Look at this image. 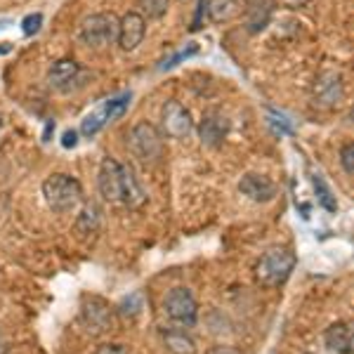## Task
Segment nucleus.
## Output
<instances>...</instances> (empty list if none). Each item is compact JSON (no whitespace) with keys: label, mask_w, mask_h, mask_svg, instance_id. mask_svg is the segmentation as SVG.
<instances>
[{"label":"nucleus","mask_w":354,"mask_h":354,"mask_svg":"<svg viewBox=\"0 0 354 354\" xmlns=\"http://www.w3.org/2000/svg\"><path fill=\"white\" fill-rule=\"evenodd\" d=\"M161 125L163 133L173 140H187L194 133V118L189 109H187L182 102L168 100L161 109Z\"/></svg>","instance_id":"obj_9"},{"label":"nucleus","mask_w":354,"mask_h":354,"mask_svg":"<svg viewBox=\"0 0 354 354\" xmlns=\"http://www.w3.org/2000/svg\"><path fill=\"white\" fill-rule=\"evenodd\" d=\"M81 76V66L73 59H57L48 71V85L59 93H68L71 85L78 81Z\"/></svg>","instance_id":"obj_13"},{"label":"nucleus","mask_w":354,"mask_h":354,"mask_svg":"<svg viewBox=\"0 0 354 354\" xmlns=\"http://www.w3.org/2000/svg\"><path fill=\"white\" fill-rule=\"evenodd\" d=\"M243 12V0H205V15L213 24H227Z\"/></svg>","instance_id":"obj_16"},{"label":"nucleus","mask_w":354,"mask_h":354,"mask_svg":"<svg viewBox=\"0 0 354 354\" xmlns=\"http://www.w3.org/2000/svg\"><path fill=\"white\" fill-rule=\"evenodd\" d=\"M196 53H198V48L192 43L187 50H182V53H175L173 57H170V59H163L161 64H158V68H161V71H163V68H173V66L180 64V62H185L187 57H192V55H196Z\"/></svg>","instance_id":"obj_24"},{"label":"nucleus","mask_w":354,"mask_h":354,"mask_svg":"<svg viewBox=\"0 0 354 354\" xmlns=\"http://www.w3.org/2000/svg\"><path fill=\"white\" fill-rule=\"evenodd\" d=\"M10 50H12V45H10V43H0V55L10 53Z\"/></svg>","instance_id":"obj_30"},{"label":"nucleus","mask_w":354,"mask_h":354,"mask_svg":"<svg viewBox=\"0 0 354 354\" xmlns=\"http://www.w3.org/2000/svg\"><path fill=\"white\" fill-rule=\"evenodd\" d=\"M118 19L111 12H97L85 17L78 28V41L90 50H104L116 43Z\"/></svg>","instance_id":"obj_3"},{"label":"nucleus","mask_w":354,"mask_h":354,"mask_svg":"<svg viewBox=\"0 0 354 354\" xmlns=\"http://www.w3.org/2000/svg\"><path fill=\"white\" fill-rule=\"evenodd\" d=\"M0 128H3V116H0Z\"/></svg>","instance_id":"obj_32"},{"label":"nucleus","mask_w":354,"mask_h":354,"mask_svg":"<svg viewBox=\"0 0 354 354\" xmlns=\"http://www.w3.org/2000/svg\"><path fill=\"white\" fill-rule=\"evenodd\" d=\"M43 26V15L41 12H33L24 17V21H21V31H24V36H36L38 31H41Z\"/></svg>","instance_id":"obj_23"},{"label":"nucleus","mask_w":354,"mask_h":354,"mask_svg":"<svg viewBox=\"0 0 354 354\" xmlns=\"http://www.w3.org/2000/svg\"><path fill=\"white\" fill-rule=\"evenodd\" d=\"M163 342H165V350H168L170 354H194V352H196L194 340L180 328L163 330Z\"/></svg>","instance_id":"obj_17"},{"label":"nucleus","mask_w":354,"mask_h":354,"mask_svg":"<svg viewBox=\"0 0 354 354\" xmlns=\"http://www.w3.org/2000/svg\"><path fill=\"white\" fill-rule=\"evenodd\" d=\"M100 222H102V213L95 203H88L85 208L81 210L76 220V234L78 236H90V234H97L100 232Z\"/></svg>","instance_id":"obj_18"},{"label":"nucleus","mask_w":354,"mask_h":354,"mask_svg":"<svg viewBox=\"0 0 354 354\" xmlns=\"http://www.w3.org/2000/svg\"><path fill=\"white\" fill-rule=\"evenodd\" d=\"M128 147L130 151L140 158L142 163H156L163 156V140L158 130L151 123L140 121L130 128L128 133Z\"/></svg>","instance_id":"obj_5"},{"label":"nucleus","mask_w":354,"mask_h":354,"mask_svg":"<svg viewBox=\"0 0 354 354\" xmlns=\"http://www.w3.org/2000/svg\"><path fill=\"white\" fill-rule=\"evenodd\" d=\"M312 100L322 109H335L345 100V83L335 71H322L312 83Z\"/></svg>","instance_id":"obj_8"},{"label":"nucleus","mask_w":354,"mask_h":354,"mask_svg":"<svg viewBox=\"0 0 354 354\" xmlns=\"http://www.w3.org/2000/svg\"><path fill=\"white\" fill-rule=\"evenodd\" d=\"M243 3H245V0H243Z\"/></svg>","instance_id":"obj_33"},{"label":"nucleus","mask_w":354,"mask_h":354,"mask_svg":"<svg viewBox=\"0 0 354 354\" xmlns=\"http://www.w3.org/2000/svg\"><path fill=\"white\" fill-rule=\"evenodd\" d=\"M78 319H81V326L85 328V333L104 335V333H109V330H113L116 310L109 305V300L100 298V295H83Z\"/></svg>","instance_id":"obj_4"},{"label":"nucleus","mask_w":354,"mask_h":354,"mask_svg":"<svg viewBox=\"0 0 354 354\" xmlns=\"http://www.w3.org/2000/svg\"><path fill=\"white\" fill-rule=\"evenodd\" d=\"M76 145H78V133L76 130H66V133L62 135V147H64V149H73Z\"/></svg>","instance_id":"obj_28"},{"label":"nucleus","mask_w":354,"mask_h":354,"mask_svg":"<svg viewBox=\"0 0 354 354\" xmlns=\"http://www.w3.org/2000/svg\"><path fill=\"white\" fill-rule=\"evenodd\" d=\"M170 0H137V8H140V15L147 17V19H161V17L168 12Z\"/></svg>","instance_id":"obj_22"},{"label":"nucleus","mask_w":354,"mask_h":354,"mask_svg":"<svg viewBox=\"0 0 354 354\" xmlns=\"http://www.w3.org/2000/svg\"><path fill=\"white\" fill-rule=\"evenodd\" d=\"M295 262L298 260L290 248H272L260 258L258 267H255V279L267 288L281 286L288 281L290 272L295 270Z\"/></svg>","instance_id":"obj_2"},{"label":"nucleus","mask_w":354,"mask_h":354,"mask_svg":"<svg viewBox=\"0 0 354 354\" xmlns=\"http://www.w3.org/2000/svg\"><path fill=\"white\" fill-rule=\"evenodd\" d=\"M312 185H314V189H317V198H319V203H322V208H326L328 213H335V210H338V201H335V196L330 194L324 177L312 175Z\"/></svg>","instance_id":"obj_20"},{"label":"nucleus","mask_w":354,"mask_h":354,"mask_svg":"<svg viewBox=\"0 0 354 354\" xmlns=\"http://www.w3.org/2000/svg\"><path fill=\"white\" fill-rule=\"evenodd\" d=\"M324 342L330 352L335 354H352L354 352V340H352V324L338 322L333 326L326 328L324 333Z\"/></svg>","instance_id":"obj_15"},{"label":"nucleus","mask_w":354,"mask_h":354,"mask_svg":"<svg viewBox=\"0 0 354 354\" xmlns=\"http://www.w3.org/2000/svg\"><path fill=\"white\" fill-rule=\"evenodd\" d=\"M163 310L168 314L170 322L180 324V326H194L196 324V314H198L196 300H194L192 290L185 286L168 290V295L163 300Z\"/></svg>","instance_id":"obj_7"},{"label":"nucleus","mask_w":354,"mask_h":354,"mask_svg":"<svg viewBox=\"0 0 354 354\" xmlns=\"http://www.w3.org/2000/svg\"><path fill=\"white\" fill-rule=\"evenodd\" d=\"M106 123H111V118H109V111H106V106L102 104V106H97L93 113H88V116L83 118L81 133L85 137H95L102 128H104Z\"/></svg>","instance_id":"obj_19"},{"label":"nucleus","mask_w":354,"mask_h":354,"mask_svg":"<svg viewBox=\"0 0 354 354\" xmlns=\"http://www.w3.org/2000/svg\"><path fill=\"white\" fill-rule=\"evenodd\" d=\"M239 192L243 196H248L250 201L255 203H267L277 196V185L270 180L267 175H258V173H245L239 182Z\"/></svg>","instance_id":"obj_12"},{"label":"nucleus","mask_w":354,"mask_h":354,"mask_svg":"<svg viewBox=\"0 0 354 354\" xmlns=\"http://www.w3.org/2000/svg\"><path fill=\"white\" fill-rule=\"evenodd\" d=\"M230 133V118L218 109H208L203 113L201 123H198V137L205 147H220Z\"/></svg>","instance_id":"obj_11"},{"label":"nucleus","mask_w":354,"mask_h":354,"mask_svg":"<svg viewBox=\"0 0 354 354\" xmlns=\"http://www.w3.org/2000/svg\"><path fill=\"white\" fill-rule=\"evenodd\" d=\"M145 36H147V21L140 12H128L118 19L116 43L123 53H133V50L140 48L142 41H145Z\"/></svg>","instance_id":"obj_10"},{"label":"nucleus","mask_w":354,"mask_h":354,"mask_svg":"<svg viewBox=\"0 0 354 354\" xmlns=\"http://www.w3.org/2000/svg\"><path fill=\"white\" fill-rule=\"evenodd\" d=\"M125 175H128V165H121L116 158L106 156L100 165V175H97V189L109 203H123L125 192Z\"/></svg>","instance_id":"obj_6"},{"label":"nucleus","mask_w":354,"mask_h":354,"mask_svg":"<svg viewBox=\"0 0 354 354\" xmlns=\"http://www.w3.org/2000/svg\"><path fill=\"white\" fill-rule=\"evenodd\" d=\"M270 118H272L270 123H272V125H277L279 133H286V135L293 133V125H290V123L286 121V118L281 116V113H274V111H270Z\"/></svg>","instance_id":"obj_27"},{"label":"nucleus","mask_w":354,"mask_h":354,"mask_svg":"<svg viewBox=\"0 0 354 354\" xmlns=\"http://www.w3.org/2000/svg\"><path fill=\"white\" fill-rule=\"evenodd\" d=\"M95 354H130V350L121 342H106V345H100L95 350Z\"/></svg>","instance_id":"obj_26"},{"label":"nucleus","mask_w":354,"mask_h":354,"mask_svg":"<svg viewBox=\"0 0 354 354\" xmlns=\"http://www.w3.org/2000/svg\"><path fill=\"white\" fill-rule=\"evenodd\" d=\"M281 3L283 5H286V8H302V5H307V3H310V0H281Z\"/></svg>","instance_id":"obj_29"},{"label":"nucleus","mask_w":354,"mask_h":354,"mask_svg":"<svg viewBox=\"0 0 354 354\" xmlns=\"http://www.w3.org/2000/svg\"><path fill=\"white\" fill-rule=\"evenodd\" d=\"M8 352V345H5V338H3V333H0V354H5Z\"/></svg>","instance_id":"obj_31"},{"label":"nucleus","mask_w":354,"mask_h":354,"mask_svg":"<svg viewBox=\"0 0 354 354\" xmlns=\"http://www.w3.org/2000/svg\"><path fill=\"white\" fill-rule=\"evenodd\" d=\"M145 310V295L140 293V290H135V293H130L128 298H123V302L118 305V314L121 317H128V319H133V317H140V312Z\"/></svg>","instance_id":"obj_21"},{"label":"nucleus","mask_w":354,"mask_h":354,"mask_svg":"<svg viewBox=\"0 0 354 354\" xmlns=\"http://www.w3.org/2000/svg\"><path fill=\"white\" fill-rule=\"evenodd\" d=\"M340 165L347 175H354V145L347 142V145L340 147Z\"/></svg>","instance_id":"obj_25"},{"label":"nucleus","mask_w":354,"mask_h":354,"mask_svg":"<svg viewBox=\"0 0 354 354\" xmlns=\"http://www.w3.org/2000/svg\"><path fill=\"white\" fill-rule=\"evenodd\" d=\"M274 15L272 0H248V8L243 10V24L248 33H260L270 26Z\"/></svg>","instance_id":"obj_14"},{"label":"nucleus","mask_w":354,"mask_h":354,"mask_svg":"<svg viewBox=\"0 0 354 354\" xmlns=\"http://www.w3.org/2000/svg\"><path fill=\"white\" fill-rule=\"evenodd\" d=\"M43 196L55 213H68L83 201V187L76 177L55 173L43 182Z\"/></svg>","instance_id":"obj_1"}]
</instances>
